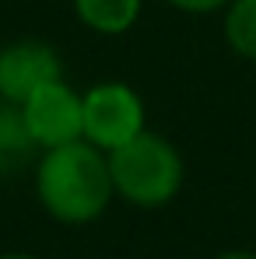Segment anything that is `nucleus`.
Listing matches in <instances>:
<instances>
[{
    "mask_svg": "<svg viewBox=\"0 0 256 259\" xmlns=\"http://www.w3.org/2000/svg\"><path fill=\"white\" fill-rule=\"evenodd\" d=\"M35 193L39 203L63 224H88L102 217L116 193L105 151L85 137L49 147L35 168Z\"/></svg>",
    "mask_w": 256,
    "mask_h": 259,
    "instance_id": "nucleus-1",
    "label": "nucleus"
},
{
    "mask_svg": "<svg viewBox=\"0 0 256 259\" xmlns=\"http://www.w3.org/2000/svg\"><path fill=\"white\" fill-rule=\"evenodd\" d=\"M105 158H109L113 189L133 207H144V210L165 207L182 189V158L175 144L165 140L162 133L140 130L133 140L120 144Z\"/></svg>",
    "mask_w": 256,
    "mask_h": 259,
    "instance_id": "nucleus-2",
    "label": "nucleus"
},
{
    "mask_svg": "<svg viewBox=\"0 0 256 259\" xmlns=\"http://www.w3.org/2000/svg\"><path fill=\"white\" fill-rule=\"evenodd\" d=\"M85 109V140L98 151H116L120 144L133 140L144 126V102L123 81H105L81 95Z\"/></svg>",
    "mask_w": 256,
    "mask_h": 259,
    "instance_id": "nucleus-3",
    "label": "nucleus"
},
{
    "mask_svg": "<svg viewBox=\"0 0 256 259\" xmlns=\"http://www.w3.org/2000/svg\"><path fill=\"white\" fill-rule=\"evenodd\" d=\"M25 123L32 130L35 144L49 151L70 140L85 137V109H81V95L74 88H67V81H49V84L35 88L25 102H21Z\"/></svg>",
    "mask_w": 256,
    "mask_h": 259,
    "instance_id": "nucleus-4",
    "label": "nucleus"
},
{
    "mask_svg": "<svg viewBox=\"0 0 256 259\" xmlns=\"http://www.w3.org/2000/svg\"><path fill=\"white\" fill-rule=\"evenodd\" d=\"M60 77H63V67L53 46L21 39L0 49V98L14 105H21L35 88L60 81Z\"/></svg>",
    "mask_w": 256,
    "mask_h": 259,
    "instance_id": "nucleus-5",
    "label": "nucleus"
},
{
    "mask_svg": "<svg viewBox=\"0 0 256 259\" xmlns=\"http://www.w3.org/2000/svg\"><path fill=\"white\" fill-rule=\"evenodd\" d=\"M35 151H39V144L25 123L21 105H14V102L0 105V172H18L21 165L32 161Z\"/></svg>",
    "mask_w": 256,
    "mask_h": 259,
    "instance_id": "nucleus-6",
    "label": "nucleus"
},
{
    "mask_svg": "<svg viewBox=\"0 0 256 259\" xmlns=\"http://www.w3.org/2000/svg\"><path fill=\"white\" fill-rule=\"evenodd\" d=\"M74 11L91 32L123 35L140 14V0H74Z\"/></svg>",
    "mask_w": 256,
    "mask_h": 259,
    "instance_id": "nucleus-7",
    "label": "nucleus"
},
{
    "mask_svg": "<svg viewBox=\"0 0 256 259\" xmlns=\"http://www.w3.org/2000/svg\"><path fill=\"white\" fill-rule=\"evenodd\" d=\"M225 42L242 60H256V0H228V7H225Z\"/></svg>",
    "mask_w": 256,
    "mask_h": 259,
    "instance_id": "nucleus-8",
    "label": "nucleus"
},
{
    "mask_svg": "<svg viewBox=\"0 0 256 259\" xmlns=\"http://www.w3.org/2000/svg\"><path fill=\"white\" fill-rule=\"evenodd\" d=\"M175 11H186V14H214L221 7H228V0H165Z\"/></svg>",
    "mask_w": 256,
    "mask_h": 259,
    "instance_id": "nucleus-9",
    "label": "nucleus"
},
{
    "mask_svg": "<svg viewBox=\"0 0 256 259\" xmlns=\"http://www.w3.org/2000/svg\"><path fill=\"white\" fill-rule=\"evenodd\" d=\"M217 259H256V252H249V249H232V252H221Z\"/></svg>",
    "mask_w": 256,
    "mask_h": 259,
    "instance_id": "nucleus-10",
    "label": "nucleus"
},
{
    "mask_svg": "<svg viewBox=\"0 0 256 259\" xmlns=\"http://www.w3.org/2000/svg\"><path fill=\"white\" fill-rule=\"evenodd\" d=\"M0 259H39V256H25V252H4Z\"/></svg>",
    "mask_w": 256,
    "mask_h": 259,
    "instance_id": "nucleus-11",
    "label": "nucleus"
}]
</instances>
